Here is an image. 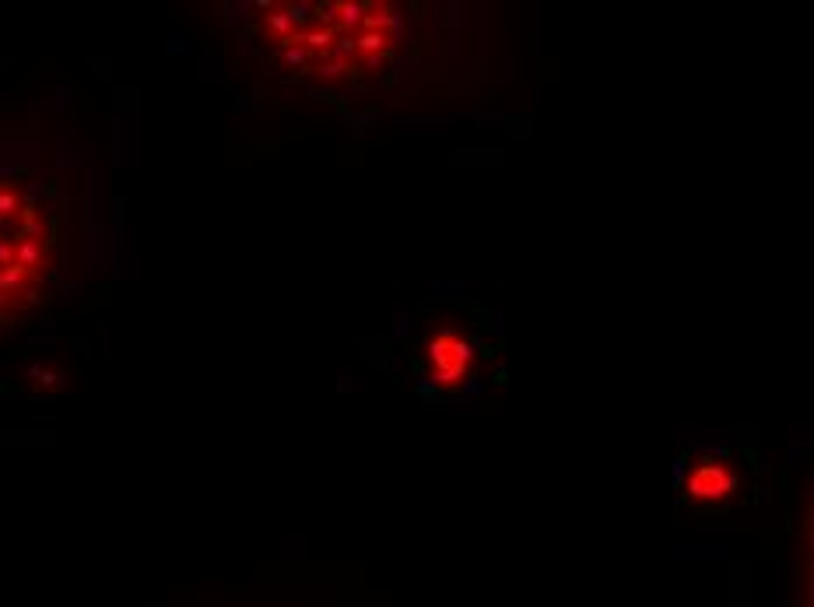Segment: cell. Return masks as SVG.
Wrapping results in <instances>:
<instances>
[{
    "instance_id": "cell-11",
    "label": "cell",
    "mask_w": 814,
    "mask_h": 607,
    "mask_svg": "<svg viewBox=\"0 0 814 607\" xmlns=\"http://www.w3.org/2000/svg\"><path fill=\"white\" fill-rule=\"evenodd\" d=\"M14 211H21L18 194H14V190H4V194H0V218H11Z\"/></svg>"
},
{
    "instance_id": "cell-10",
    "label": "cell",
    "mask_w": 814,
    "mask_h": 607,
    "mask_svg": "<svg viewBox=\"0 0 814 607\" xmlns=\"http://www.w3.org/2000/svg\"><path fill=\"white\" fill-rule=\"evenodd\" d=\"M344 71H351L348 64H337V60H323L320 67H316V74L323 78V81H333V78H341Z\"/></svg>"
},
{
    "instance_id": "cell-8",
    "label": "cell",
    "mask_w": 814,
    "mask_h": 607,
    "mask_svg": "<svg viewBox=\"0 0 814 607\" xmlns=\"http://www.w3.org/2000/svg\"><path fill=\"white\" fill-rule=\"evenodd\" d=\"M285 64H288V67H306V64H309V49H306L302 42H288Z\"/></svg>"
},
{
    "instance_id": "cell-1",
    "label": "cell",
    "mask_w": 814,
    "mask_h": 607,
    "mask_svg": "<svg viewBox=\"0 0 814 607\" xmlns=\"http://www.w3.org/2000/svg\"><path fill=\"white\" fill-rule=\"evenodd\" d=\"M737 485H740V478L733 471H727L723 463H716V460H702L688 474V495L692 498H713L716 502V498L737 491Z\"/></svg>"
},
{
    "instance_id": "cell-6",
    "label": "cell",
    "mask_w": 814,
    "mask_h": 607,
    "mask_svg": "<svg viewBox=\"0 0 814 607\" xmlns=\"http://www.w3.org/2000/svg\"><path fill=\"white\" fill-rule=\"evenodd\" d=\"M267 29H271V32H278L281 42H285V39H291V29H295V25H291L288 11H274V14H267Z\"/></svg>"
},
{
    "instance_id": "cell-12",
    "label": "cell",
    "mask_w": 814,
    "mask_h": 607,
    "mask_svg": "<svg viewBox=\"0 0 814 607\" xmlns=\"http://www.w3.org/2000/svg\"><path fill=\"white\" fill-rule=\"evenodd\" d=\"M685 471H688V456L681 453V456L670 463V481H674V485H681V481H685Z\"/></svg>"
},
{
    "instance_id": "cell-2",
    "label": "cell",
    "mask_w": 814,
    "mask_h": 607,
    "mask_svg": "<svg viewBox=\"0 0 814 607\" xmlns=\"http://www.w3.org/2000/svg\"><path fill=\"white\" fill-rule=\"evenodd\" d=\"M362 18H366V4H362V0H348V4H337V25H341V32L355 36V29L362 25Z\"/></svg>"
},
{
    "instance_id": "cell-13",
    "label": "cell",
    "mask_w": 814,
    "mask_h": 607,
    "mask_svg": "<svg viewBox=\"0 0 814 607\" xmlns=\"http://www.w3.org/2000/svg\"><path fill=\"white\" fill-rule=\"evenodd\" d=\"M386 67H390L386 53H376V56H366V71H386Z\"/></svg>"
},
{
    "instance_id": "cell-7",
    "label": "cell",
    "mask_w": 814,
    "mask_h": 607,
    "mask_svg": "<svg viewBox=\"0 0 814 607\" xmlns=\"http://www.w3.org/2000/svg\"><path fill=\"white\" fill-rule=\"evenodd\" d=\"M313 14H316V21L323 29L337 32V4H313Z\"/></svg>"
},
{
    "instance_id": "cell-9",
    "label": "cell",
    "mask_w": 814,
    "mask_h": 607,
    "mask_svg": "<svg viewBox=\"0 0 814 607\" xmlns=\"http://www.w3.org/2000/svg\"><path fill=\"white\" fill-rule=\"evenodd\" d=\"M285 11H288V18H291V25H302V21L313 18V4H309V0H298V4H291V7H285Z\"/></svg>"
},
{
    "instance_id": "cell-3",
    "label": "cell",
    "mask_w": 814,
    "mask_h": 607,
    "mask_svg": "<svg viewBox=\"0 0 814 607\" xmlns=\"http://www.w3.org/2000/svg\"><path fill=\"white\" fill-rule=\"evenodd\" d=\"M333 39H337V32H330V29H313V32H302V46H306L309 53H323V56H326V49L333 46Z\"/></svg>"
},
{
    "instance_id": "cell-4",
    "label": "cell",
    "mask_w": 814,
    "mask_h": 607,
    "mask_svg": "<svg viewBox=\"0 0 814 607\" xmlns=\"http://www.w3.org/2000/svg\"><path fill=\"white\" fill-rule=\"evenodd\" d=\"M326 56H330V60H337V64H348V67H351V56H355V36H348V32H344V36H337L333 46L326 49Z\"/></svg>"
},
{
    "instance_id": "cell-5",
    "label": "cell",
    "mask_w": 814,
    "mask_h": 607,
    "mask_svg": "<svg viewBox=\"0 0 814 607\" xmlns=\"http://www.w3.org/2000/svg\"><path fill=\"white\" fill-rule=\"evenodd\" d=\"M355 49H362L366 56H376L386 49V36L383 32H362V36H355Z\"/></svg>"
}]
</instances>
